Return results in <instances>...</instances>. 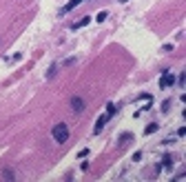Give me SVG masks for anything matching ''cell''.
Returning <instances> with one entry per match:
<instances>
[{
  "mask_svg": "<svg viewBox=\"0 0 186 182\" xmlns=\"http://www.w3.org/2000/svg\"><path fill=\"white\" fill-rule=\"evenodd\" d=\"M51 136H53V140H56L58 144H64V142L69 140V127H66L64 122H58V124H53V129H51Z\"/></svg>",
  "mask_w": 186,
  "mask_h": 182,
  "instance_id": "6da1fadb",
  "label": "cell"
},
{
  "mask_svg": "<svg viewBox=\"0 0 186 182\" xmlns=\"http://www.w3.org/2000/svg\"><path fill=\"white\" fill-rule=\"evenodd\" d=\"M111 120V116L109 113H104V116H100L98 118V122H95V127H93V136H100L102 133V129H104V124Z\"/></svg>",
  "mask_w": 186,
  "mask_h": 182,
  "instance_id": "7a4b0ae2",
  "label": "cell"
},
{
  "mask_svg": "<svg viewBox=\"0 0 186 182\" xmlns=\"http://www.w3.org/2000/svg\"><path fill=\"white\" fill-rule=\"evenodd\" d=\"M173 82H175V78H173V75H169V73L164 71V75L159 78V87H162V89H166V87H171Z\"/></svg>",
  "mask_w": 186,
  "mask_h": 182,
  "instance_id": "3957f363",
  "label": "cell"
},
{
  "mask_svg": "<svg viewBox=\"0 0 186 182\" xmlns=\"http://www.w3.org/2000/svg\"><path fill=\"white\" fill-rule=\"evenodd\" d=\"M71 109H73L76 113H80V111L84 109V100H82V98H78V96H76V98H71Z\"/></svg>",
  "mask_w": 186,
  "mask_h": 182,
  "instance_id": "277c9868",
  "label": "cell"
},
{
  "mask_svg": "<svg viewBox=\"0 0 186 182\" xmlns=\"http://www.w3.org/2000/svg\"><path fill=\"white\" fill-rule=\"evenodd\" d=\"M89 22H91V18H89V16H84V18H80L78 22H73V24H71V29H80V27H86Z\"/></svg>",
  "mask_w": 186,
  "mask_h": 182,
  "instance_id": "5b68a950",
  "label": "cell"
},
{
  "mask_svg": "<svg viewBox=\"0 0 186 182\" xmlns=\"http://www.w3.org/2000/svg\"><path fill=\"white\" fill-rule=\"evenodd\" d=\"M82 3H84V0H71V3L64 7V11H73V9H76L78 5H82Z\"/></svg>",
  "mask_w": 186,
  "mask_h": 182,
  "instance_id": "8992f818",
  "label": "cell"
},
{
  "mask_svg": "<svg viewBox=\"0 0 186 182\" xmlns=\"http://www.w3.org/2000/svg\"><path fill=\"white\" fill-rule=\"evenodd\" d=\"M157 129H159V127H157V122H151V124L146 127V131H144V133H146V136H151V133H155V131H157Z\"/></svg>",
  "mask_w": 186,
  "mask_h": 182,
  "instance_id": "52a82bcc",
  "label": "cell"
},
{
  "mask_svg": "<svg viewBox=\"0 0 186 182\" xmlns=\"http://www.w3.org/2000/svg\"><path fill=\"white\" fill-rule=\"evenodd\" d=\"M2 178H5V180H13V178H16V173H13V169H5V173H2Z\"/></svg>",
  "mask_w": 186,
  "mask_h": 182,
  "instance_id": "ba28073f",
  "label": "cell"
},
{
  "mask_svg": "<svg viewBox=\"0 0 186 182\" xmlns=\"http://www.w3.org/2000/svg\"><path fill=\"white\" fill-rule=\"evenodd\" d=\"M131 140H133V136H131V133H124V136L120 138V144H129Z\"/></svg>",
  "mask_w": 186,
  "mask_h": 182,
  "instance_id": "9c48e42d",
  "label": "cell"
},
{
  "mask_svg": "<svg viewBox=\"0 0 186 182\" xmlns=\"http://www.w3.org/2000/svg\"><path fill=\"white\" fill-rule=\"evenodd\" d=\"M56 71H58V67L53 65V67H49V71H46V78H53L56 75Z\"/></svg>",
  "mask_w": 186,
  "mask_h": 182,
  "instance_id": "30bf717a",
  "label": "cell"
},
{
  "mask_svg": "<svg viewBox=\"0 0 186 182\" xmlns=\"http://www.w3.org/2000/svg\"><path fill=\"white\" fill-rule=\"evenodd\" d=\"M104 20H106V11H100L98 13V22H104Z\"/></svg>",
  "mask_w": 186,
  "mask_h": 182,
  "instance_id": "8fae6325",
  "label": "cell"
},
{
  "mask_svg": "<svg viewBox=\"0 0 186 182\" xmlns=\"http://www.w3.org/2000/svg\"><path fill=\"white\" fill-rule=\"evenodd\" d=\"M20 58H22L20 54H13V56H9V58H7V62H13V60H20Z\"/></svg>",
  "mask_w": 186,
  "mask_h": 182,
  "instance_id": "7c38bea8",
  "label": "cell"
},
{
  "mask_svg": "<svg viewBox=\"0 0 186 182\" xmlns=\"http://www.w3.org/2000/svg\"><path fill=\"white\" fill-rule=\"evenodd\" d=\"M184 78H186V75H184V71H182V73H179V75H177V80H179V82H177V85H179V87H184Z\"/></svg>",
  "mask_w": 186,
  "mask_h": 182,
  "instance_id": "4fadbf2b",
  "label": "cell"
},
{
  "mask_svg": "<svg viewBox=\"0 0 186 182\" xmlns=\"http://www.w3.org/2000/svg\"><path fill=\"white\" fill-rule=\"evenodd\" d=\"M140 160H142V153H140V151L133 153V162H140Z\"/></svg>",
  "mask_w": 186,
  "mask_h": 182,
  "instance_id": "5bb4252c",
  "label": "cell"
},
{
  "mask_svg": "<svg viewBox=\"0 0 186 182\" xmlns=\"http://www.w3.org/2000/svg\"><path fill=\"white\" fill-rule=\"evenodd\" d=\"M106 113L113 116V113H115V105H109V107H106Z\"/></svg>",
  "mask_w": 186,
  "mask_h": 182,
  "instance_id": "9a60e30c",
  "label": "cell"
},
{
  "mask_svg": "<svg viewBox=\"0 0 186 182\" xmlns=\"http://www.w3.org/2000/svg\"><path fill=\"white\" fill-rule=\"evenodd\" d=\"M86 155H89V149H82V151L78 153V158H86Z\"/></svg>",
  "mask_w": 186,
  "mask_h": 182,
  "instance_id": "2e32d148",
  "label": "cell"
},
{
  "mask_svg": "<svg viewBox=\"0 0 186 182\" xmlns=\"http://www.w3.org/2000/svg\"><path fill=\"white\" fill-rule=\"evenodd\" d=\"M184 133H186V127H179V129H177V136H179V138H182V136H184Z\"/></svg>",
  "mask_w": 186,
  "mask_h": 182,
  "instance_id": "e0dca14e",
  "label": "cell"
},
{
  "mask_svg": "<svg viewBox=\"0 0 186 182\" xmlns=\"http://www.w3.org/2000/svg\"><path fill=\"white\" fill-rule=\"evenodd\" d=\"M120 3H126V0H120Z\"/></svg>",
  "mask_w": 186,
  "mask_h": 182,
  "instance_id": "ac0fdd59",
  "label": "cell"
}]
</instances>
